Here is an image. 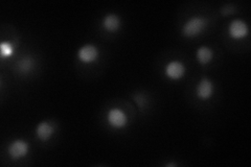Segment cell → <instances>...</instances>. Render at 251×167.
<instances>
[{
  "mask_svg": "<svg viewBox=\"0 0 251 167\" xmlns=\"http://www.w3.org/2000/svg\"><path fill=\"white\" fill-rule=\"evenodd\" d=\"M177 165H178L177 163H167V164H166V166H168V167H170V166H175V167H176Z\"/></svg>",
  "mask_w": 251,
  "mask_h": 167,
  "instance_id": "obj_14",
  "label": "cell"
},
{
  "mask_svg": "<svg viewBox=\"0 0 251 167\" xmlns=\"http://www.w3.org/2000/svg\"><path fill=\"white\" fill-rule=\"evenodd\" d=\"M207 24L208 20L204 16H193L182 25L181 34L185 38H196L206 29Z\"/></svg>",
  "mask_w": 251,
  "mask_h": 167,
  "instance_id": "obj_1",
  "label": "cell"
},
{
  "mask_svg": "<svg viewBox=\"0 0 251 167\" xmlns=\"http://www.w3.org/2000/svg\"><path fill=\"white\" fill-rule=\"evenodd\" d=\"M186 72V67L182 62L171 61L164 67V74L172 81H179L181 79Z\"/></svg>",
  "mask_w": 251,
  "mask_h": 167,
  "instance_id": "obj_5",
  "label": "cell"
},
{
  "mask_svg": "<svg viewBox=\"0 0 251 167\" xmlns=\"http://www.w3.org/2000/svg\"><path fill=\"white\" fill-rule=\"evenodd\" d=\"M0 53H1V58H11L14 53V46L11 42L3 41L0 45Z\"/></svg>",
  "mask_w": 251,
  "mask_h": 167,
  "instance_id": "obj_12",
  "label": "cell"
},
{
  "mask_svg": "<svg viewBox=\"0 0 251 167\" xmlns=\"http://www.w3.org/2000/svg\"><path fill=\"white\" fill-rule=\"evenodd\" d=\"M101 27L108 33H116L122 27V19L117 14H107L101 20Z\"/></svg>",
  "mask_w": 251,
  "mask_h": 167,
  "instance_id": "obj_8",
  "label": "cell"
},
{
  "mask_svg": "<svg viewBox=\"0 0 251 167\" xmlns=\"http://www.w3.org/2000/svg\"><path fill=\"white\" fill-rule=\"evenodd\" d=\"M228 35L233 40L244 39L249 35V27L244 20L234 19L228 25Z\"/></svg>",
  "mask_w": 251,
  "mask_h": 167,
  "instance_id": "obj_6",
  "label": "cell"
},
{
  "mask_svg": "<svg viewBox=\"0 0 251 167\" xmlns=\"http://www.w3.org/2000/svg\"><path fill=\"white\" fill-rule=\"evenodd\" d=\"M196 58L201 65H207L214 59V51L208 46H201L198 48Z\"/></svg>",
  "mask_w": 251,
  "mask_h": 167,
  "instance_id": "obj_11",
  "label": "cell"
},
{
  "mask_svg": "<svg viewBox=\"0 0 251 167\" xmlns=\"http://www.w3.org/2000/svg\"><path fill=\"white\" fill-rule=\"evenodd\" d=\"M35 65H36V61H35L34 57H31V55H29V54L18 60L17 64H16L18 72L21 74L29 73L30 71L35 68Z\"/></svg>",
  "mask_w": 251,
  "mask_h": 167,
  "instance_id": "obj_10",
  "label": "cell"
},
{
  "mask_svg": "<svg viewBox=\"0 0 251 167\" xmlns=\"http://www.w3.org/2000/svg\"><path fill=\"white\" fill-rule=\"evenodd\" d=\"M29 153V144L25 139H15L7 146V154L12 160H20Z\"/></svg>",
  "mask_w": 251,
  "mask_h": 167,
  "instance_id": "obj_3",
  "label": "cell"
},
{
  "mask_svg": "<svg viewBox=\"0 0 251 167\" xmlns=\"http://www.w3.org/2000/svg\"><path fill=\"white\" fill-rule=\"evenodd\" d=\"M99 48L94 44H86L82 46L76 53L77 60L83 63V64H91V63H94L99 59Z\"/></svg>",
  "mask_w": 251,
  "mask_h": 167,
  "instance_id": "obj_4",
  "label": "cell"
},
{
  "mask_svg": "<svg viewBox=\"0 0 251 167\" xmlns=\"http://www.w3.org/2000/svg\"><path fill=\"white\" fill-rule=\"evenodd\" d=\"M215 92L214 83L207 77H202L197 87H196V95L201 100H207L211 98Z\"/></svg>",
  "mask_w": 251,
  "mask_h": 167,
  "instance_id": "obj_7",
  "label": "cell"
},
{
  "mask_svg": "<svg viewBox=\"0 0 251 167\" xmlns=\"http://www.w3.org/2000/svg\"><path fill=\"white\" fill-rule=\"evenodd\" d=\"M106 119H107L108 124L111 126L112 129H115V130L125 129L129 123L128 115L120 108L110 109L107 112Z\"/></svg>",
  "mask_w": 251,
  "mask_h": 167,
  "instance_id": "obj_2",
  "label": "cell"
},
{
  "mask_svg": "<svg viewBox=\"0 0 251 167\" xmlns=\"http://www.w3.org/2000/svg\"><path fill=\"white\" fill-rule=\"evenodd\" d=\"M54 131H56V129H54V125L51 122L42 121L37 125L36 136L42 142L49 141L53 136Z\"/></svg>",
  "mask_w": 251,
  "mask_h": 167,
  "instance_id": "obj_9",
  "label": "cell"
},
{
  "mask_svg": "<svg viewBox=\"0 0 251 167\" xmlns=\"http://www.w3.org/2000/svg\"><path fill=\"white\" fill-rule=\"evenodd\" d=\"M133 99H134L135 103L137 105V107L139 108V110H145L147 103H148V99L147 96L144 93H135L133 94Z\"/></svg>",
  "mask_w": 251,
  "mask_h": 167,
  "instance_id": "obj_13",
  "label": "cell"
}]
</instances>
